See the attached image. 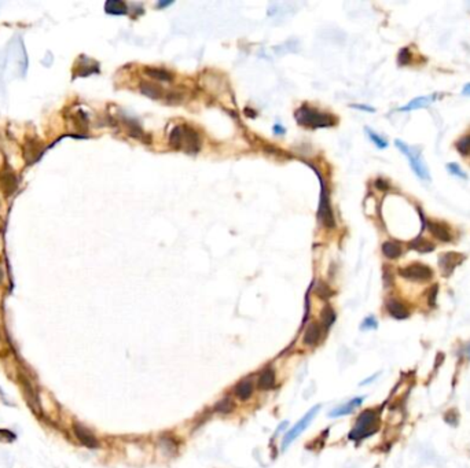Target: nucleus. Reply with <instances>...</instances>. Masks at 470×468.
Returning <instances> with one entry per match:
<instances>
[{
  "mask_svg": "<svg viewBox=\"0 0 470 468\" xmlns=\"http://www.w3.org/2000/svg\"><path fill=\"white\" fill-rule=\"evenodd\" d=\"M19 382L22 384V388H24V394L28 402L30 404V407L33 408L34 411H39V397L36 392H34L33 386H32V383L29 380L28 378H25L24 375H21L19 376Z\"/></svg>",
  "mask_w": 470,
  "mask_h": 468,
  "instance_id": "f8f14e48",
  "label": "nucleus"
},
{
  "mask_svg": "<svg viewBox=\"0 0 470 468\" xmlns=\"http://www.w3.org/2000/svg\"><path fill=\"white\" fill-rule=\"evenodd\" d=\"M275 384V372L272 368L264 369L257 379V387L260 390H270Z\"/></svg>",
  "mask_w": 470,
  "mask_h": 468,
  "instance_id": "a211bd4d",
  "label": "nucleus"
},
{
  "mask_svg": "<svg viewBox=\"0 0 470 468\" xmlns=\"http://www.w3.org/2000/svg\"><path fill=\"white\" fill-rule=\"evenodd\" d=\"M463 260H465V257L459 254V253L448 251V253H444L443 255H440L439 265H440L444 276H450L452 274V270L455 269V266H458Z\"/></svg>",
  "mask_w": 470,
  "mask_h": 468,
  "instance_id": "1a4fd4ad",
  "label": "nucleus"
},
{
  "mask_svg": "<svg viewBox=\"0 0 470 468\" xmlns=\"http://www.w3.org/2000/svg\"><path fill=\"white\" fill-rule=\"evenodd\" d=\"M462 92H463V94H465V95H470V83H469V84H466L465 87H463V90H462Z\"/></svg>",
  "mask_w": 470,
  "mask_h": 468,
  "instance_id": "e433bc0d",
  "label": "nucleus"
},
{
  "mask_svg": "<svg viewBox=\"0 0 470 468\" xmlns=\"http://www.w3.org/2000/svg\"><path fill=\"white\" fill-rule=\"evenodd\" d=\"M320 317H322L323 326L326 327V328H330L333 323L336 322V312H334V310H333V309L330 306H326L322 310V315H320Z\"/></svg>",
  "mask_w": 470,
  "mask_h": 468,
  "instance_id": "393cba45",
  "label": "nucleus"
},
{
  "mask_svg": "<svg viewBox=\"0 0 470 468\" xmlns=\"http://www.w3.org/2000/svg\"><path fill=\"white\" fill-rule=\"evenodd\" d=\"M253 393V386L252 382L250 380H242L241 383H238L237 387H235V396H237L239 400H247V398L252 396Z\"/></svg>",
  "mask_w": 470,
  "mask_h": 468,
  "instance_id": "b1692460",
  "label": "nucleus"
},
{
  "mask_svg": "<svg viewBox=\"0 0 470 468\" xmlns=\"http://www.w3.org/2000/svg\"><path fill=\"white\" fill-rule=\"evenodd\" d=\"M437 290H439V286L437 284H433L430 290L427 291V301L430 305H435L436 302V295H437Z\"/></svg>",
  "mask_w": 470,
  "mask_h": 468,
  "instance_id": "2f4dec72",
  "label": "nucleus"
},
{
  "mask_svg": "<svg viewBox=\"0 0 470 468\" xmlns=\"http://www.w3.org/2000/svg\"><path fill=\"white\" fill-rule=\"evenodd\" d=\"M322 338V327L318 323H311L304 332V343L307 346H315Z\"/></svg>",
  "mask_w": 470,
  "mask_h": 468,
  "instance_id": "4468645a",
  "label": "nucleus"
},
{
  "mask_svg": "<svg viewBox=\"0 0 470 468\" xmlns=\"http://www.w3.org/2000/svg\"><path fill=\"white\" fill-rule=\"evenodd\" d=\"M456 150L461 152L462 155H469L470 154V135L463 136L456 143Z\"/></svg>",
  "mask_w": 470,
  "mask_h": 468,
  "instance_id": "bb28decb",
  "label": "nucleus"
},
{
  "mask_svg": "<svg viewBox=\"0 0 470 468\" xmlns=\"http://www.w3.org/2000/svg\"><path fill=\"white\" fill-rule=\"evenodd\" d=\"M274 131H275V133H285V128H282L280 125H275Z\"/></svg>",
  "mask_w": 470,
  "mask_h": 468,
  "instance_id": "c9c22d12",
  "label": "nucleus"
},
{
  "mask_svg": "<svg viewBox=\"0 0 470 468\" xmlns=\"http://www.w3.org/2000/svg\"><path fill=\"white\" fill-rule=\"evenodd\" d=\"M397 62H399L400 66H406V65H409L410 62H411V52H410L409 48L400 50L399 57H397Z\"/></svg>",
  "mask_w": 470,
  "mask_h": 468,
  "instance_id": "c85d7f7f",
  "label": "nucleus"
},
{
  "mask_svg": "<svg viewBox=\"0 0 470 468\" xmlns=\"http://www.w3.org/2000/svg\"><path fill=\"white\" fill-rule=\"evenodd\" d=\"M399 275L402 278L411 282H427L433 278V270L421 262H414V264L400 268Z\"/></svg>",
  "mask_w": 470,
  "mask_h": 468,
  "instance_id": "0eeeda50",
  "label": "nucleus"
},
{
  "mask_svg": "<svg viewBox=\"0 0 470 468\" xmlns=\"http://www.w3.org/2000/svg\"><path fill=\"white\" fill-rule=\"evenodd\" d=\"M394 144H396V147L399 148L400 151L403 152L404 155L409 158L411 169H413L414 173H415L419 179H422V180L430 179V176H429V170H427L426 165H425V162H423L422 157H421V154H419V150H417L415 147L407 146V144H406L404 142H402V140H396Z\"/></svg>",
  "mask_w": 470,
  "mask_h": 468,
  "instance_id": "7ed1b4c3",
  "label": "nucleus"
},
{
  "mask_svg": "<svg viewBox=\"0 0 470 468\" xmlns=\"http://www.w3.org/2000/svg\"><path fill=\"white\" fill-rule=\"evenodd\" d=\"M366 132H367V135H369V137H370L371 142L374 143L375 146L378 147V148H386V147H388V142L385 140L384 137L380 136V135H377L374 131H371L370 128H366Z\"/></svg>",
  "mask_w": 470,
  "mask_h": 468,
  "instance_id": "a878e982",
  "label": "nucleus"
},
{
  "mask_svg": "<svg viewBox=\"0 0 470 468\" xmlns=\"http://www.w3.org/2000/svg\"><path fill=\"white\" fill-rule=\"evenodd\" d=\"M319 411H320V405H315L312 409H309V411L305 413V416L303 417L301 420L297 421V424H296L292 430H289L286 433L285 438H283V444H282V448H283V449H286L300 434H303V433L308 428L309 424H311L313 419L316 417Z\"/></svg>",
  "mask_w": 470,
  "mask_h": 468,
  "instance_id": "423d86ee",
  "label": "nucleus"
},
{
  "mask_svg": "<svg viewBox=\"0 0 470 468\" xmlns=\"http://www.w3.org/2000/svg\"><path fill=\"white\" fill-rule=\"evenodd\" d=\"M440 95L439 94H432V95H427V96H419V98H415L410 102L409 104H406L403 107H400V111H411V110H417L419 107H425L427 104L433 103L435 100L439 98Z\"/></svg>",
  "mask_w": 470,
  "mask_h": 468,
  "instance_id": "2eb2a0df",
  "label": "nucleus"
},
{
  "mask_svg": "<svg viewBox=\"0 0 470 468\" xmlns=\"http://www.w3.org/2000/svg\"><path fill=\"white\" fill-rule=\"evenodd\" d=\"M296 120L300 125L309 128H326L336 124V117L329 113H320L313 107L301 106L296 111Z\"/></svg>",
  "mask_w": 470,
  "mask_h": 468,
  "instance_id": "f03ea898",
  "label": "nucleus"
},
{
  "mask_svg": "<svg viewBox=\"0 0 470 468\" xmlns=\"http://www.w3.org/2000/svg\"><path fill=\"white\" fill-rule=\"evenodd\" d=\"M144 73L149 77H152V79L158 81H172V79H173L172 73H169L168 70H164V69H158V67H146Z\"/></svg>",
  "mask_w": 470,
  "mask_h": 468,
  "instance_id": "5701e85b",
  "label": "nucleus"
},
{
  "mask_svg": "<svg viewBox=\"0 0 470 468\" xmlns=\"http://www.w3.org/2000/svg\"><path fill=\"white\" fill-rule=\"evenodd\" d=\"M234 409V404L230 400H223V401H220V404L218 405V411L219 412H223V413H228V412H231Z\"/></svg>",
  "mask_w": 470,
  "mask_h": 468,
  "instance_id": "c756f323",
  "label": "nucleus"
},
{
  "mask_svg": "<svg viewBox=\"0 0 470 468\" xmlns=\"http://www.w3.org/2000/svg\"><path fill=\"white\" fill-rule=\"evenodd\" d=\"M3 276H5V274H3V269L0 268V283H2V280H3Z\"/></svg>",
  "mask_w": 470,
  "mask_h": 468,
  "instance_id": "58836bf2",
  "label": "nucleus"
},
{
  "mask_svg": "<svg viewBox=\"0 0 470 468\" xmlns=\"http://www.w3.org/2000/svg\"><path fill=\"white\" fill-rule=\"evenodd\" d=\"M352 107H353V109L363 110V111H369V113H374V111H375L374 107H370V106H366V104H352Z\"/></svg>",
  "mask_w": 470,
  "mask_h": 468,
  "instance_id": "f704fd0d",
  "label": "nucleus"
},
{
  "mask_svg": "<svg viewBox=\"0 0 470 468\" xmlns=\"http://www.w3.org/2000/svg\"><path fill=\"white\" fill-rule=\"evenodd\" d=\"M316 170V169H315ZM316 173L320 180V204H319V220L322 222L324 227L328 228H334L336 227V221H334V214H333L332 205H330V197H329V189L328 185L324 183V180L322 179V176L316 170Z\"/></svg>",
  "mask_w": 470,
  "mask_h": 468,
  "instance_id": "39448f33",
  "label": "nucleus"
},
{
  "mask_svg": "<svg viewBox=\"0 0 470 468\" xmlns=\"http://www.w3.org/2000/svg\"><path fill=\"white\" fill-rule=\"evenodd\" d=\"M466 353H467V356H469V357H470V343H469V345H467V347H466Z\"/></svg>",
  "mask_w": 470,
  "mask_h": 468,
  "instance_id": "ea45409f",
  "label": "nucleus"
},
{
  "mask_svg": "<svg viewBox=\"0 0 470 468\" xmlns=\"http://www.w3.org/2000/svg\"><path fill=\"white\" fill-rule=\"evenodd\" d=\"M361 328L363 330H370V328H377V320H375L374 317L370 316L366 319L363 324H361Z\"/></svg>",
  "mask_w": 470,
  "mask_h": 468,
  "instance_id": "473e14b6",
  "label": "nucleus"
},
{
  "mask_svg": "<svg viewBox=\"0 0 470 468\" xmlns=\"http://www.w3.org/2000/svg\"><path fill=\"white\" fill-rule=\"evenodd\" d=\"M361 402H363V397H357L353 398L351 401H348L347 404H344L341 407L336 408L334 411H332V413L329 415L330 417H340L344 416V415H349L352 412L355 411L359 405H361Z\"/></svg>",
  "mask_w": 470,
  "mask_h": 468,
  "instance_id": "f3484780",
  "label": "nucleus"
},
{
  "mask_svg": "<svg viewBox=\"0 0 470 468\" xmlns=\"http://www.w3.org/2000/svg\"><path fill=\"white\" fill-rule=\"evenodd\" d=\"M24 152L25 158H26V161H28L29 164H30V162H34L39 157L42 155V142L34 140V139H29V140H26V143H25Z\"/></svg>",
  "mask_w": 470,
  "mask_h": 468,
  "instance_id": "ddd939ff",
  "label": "nucleus"
},
{
  "mask_svg": "<svg viewBox=\"0 0 470 468\" xmlns=\"http://www.w3.org/2000/svg\"><path fill=\"white\" fill-rule=\"evenodd\" d=\"M375 187H377L378 189H382V191H386V189L389 188V184H388L385 180L378 179L377 181H375Z\"/></svg>",
  "mask_w": 470,
  "mask_h": 468,
  "instance_id": "72a5a7b5",
  "label": "nucleus"
},
{
  "mask_svg": "<svg viewBox=\"0 0 470 468\" xmlns=\"http://www.w3.org/2000/svg\"><path fill=\"white\" fill-rule=\"evenodd\" d=\"M409 247L411 250L417 251V253H421V254H425V253H430V251L435 250V245H433L432 242H429L425 238H415L413 241L409 243Z\"/></svg>",
  "mask_w": 470,
  "mask_h": 468,
  "instance_id": "6ab92c4d",
  "label": "nucleus"
},
{
  "mask_svg": "<svg viewBox=\"0 0 470 468\" xmlns=\"http://www.w3.org/2000/svg\"><path fill=\"white\" fill-rule=\"evenodd\" d=\"M316 294H318L320 298H329V295L332 294V291L329 290V287L324 283H319L318 287H316Z\"/></svg>",
  "mask_w": 470,
  "mask_h": 468,
  "instance_id": "7c9ffc66",
  "label": "nucleus"
},
{
  "mask_svg": "<svg viewBox=\"0 0 470 468\" xmlns=\"http://www.w3.org/2000/svg\"><path fill=\"white\" fill-rule=\"evenodd\" d=\"M447 170H448L450 173H452L454 176H456V177H461V179H463V180L467 179V175H466L465 172L461 169V166L458 165V164H455V162L447 164Z\"/></svg>",
  "mask_w": 470,
  "mask_h": 468,
  "instance_id": "cd10ccee",
  "label": "nucleus"
},
{
  "mask_svg": "<svg viewBox=\"0 0 470 468\" xmlns=\"http://www.w3.org/2000/svg\"><path fill=\"white\" fill-rule=\"evenodd\" d=\"M386 309H388L390 316L394 317V319L403 320V319L409 317V309L404 306L400 301H397V299H389L386 302Z\"/></svg>",
  "mask_w": 470,
  "mask_h": 468,
  "instance_id": "dca6fc26",
  "label": "nucleus"
},
{
  "mask_svg": "<svg viewBox=\"0 0 470 468\" xmlns=\"http://www.w3.org/2000/svg\"><path fill=\"white\" fill-rule=\"evenodd\" d=\"M382 253L386 258H389V260H394V258H399L403 250H402V246H400L399 242H393V241H388L384 242V245H382Z\"/></svg>",
  "mask_w": 470,
  "mask_h": 468,
  "instance_id": "412c9836",
  "label": "nucleus"
},
{
  "mask_svg": "<svg viewBox=\"0 0 470 468\" xmlns=\"http://www.w3.org/2000/svg\"><path fill=\"white\" fill-rule=\"evenodd\" d=\"M378 430V423H377V415L374 411H365L360 416L357 417L356 427L351 431L349 438L351 440H360L365 437L374 434Z\"/></svg>",
  "mask_w": 470,
  "mask_h": 468,
  "instance_id": "20e7f679",
  "label": "nucleus"
},
{
  "mask_svg": "<svg viewBox=\"0 0 470 468\" xmlns=\"http://www.w3.org/2000/svg\"><path fill=\"white\" fill-rule=\"evenodd\" d=\"M18 187V179L13 170L10 169L9 166H3L0 169V191L6 195L10 197L15 192V189Z\"/></svg>",
  "mask_w": 470,
  "mask_h": 468,
  "instance_id": "6e6552de",
  "label": "nucleus"
},
{
  "mask_svg": "<svg viewBox=\"0 0 470 468\" xmlns=\"http://www.w3.org/2000/svg\"><path fill=\"white\" fill-rule=\"evenodd\" d=\"M104 11L107 14L113 15H124L128 13V7L127 5L121 2V0H107L104 3Z\"/></svg>",
  "mask_w": 470,
  "mask_h": 468,
  "instance_id": "aec40b11",
  "label": "nucleus"
},
{
  "mask_svg": "<svg viewBox=\"0 0 470 468\" xmlns=\"http://www.w3.org/2000/svg\"><path fill=\"white\" fill-rule=\"evenodd\" d=\"M73 433L76 435L77 440L80 441L81 445H84L87 448H91V449L98 448L99 442H98V440L95 438V435L92 434V433L83 424L75 423V424H73Z\"/></svg>",
  "mask_w": 470,
  "mask_h": 468,
  "instance_id": "9d476101",
  "label": "nucleus"
},
{
  "mask_svg": "<svg viewBox=\"0 0 470 468\" xmlns=\"http://www.w3.org/2000/svg\"><path fill=\"white\" fill-rule=\"evenodd\" d=\"M168 5H172V2H160V3H158V5H157V7H158V9H162V7H165V6H168Z\"/></svg>",
  "mask_w": 470,
  "mask_h": 468,
  "instance_id": "4c0bfd02",
  "label": "nucleus"
},
{
  "mask_svg": "<svg viewBox=\"0 0 470 468\" xmlns=\"http://www.w3.org/2000/svg\"><path fill=\"white\" fill-rule=\"evenodd\" d=\"M139 88H140V92H142L143 95H146L150 99H160L162 96L161 87L153 84V83L143 81V83H140V85H139Z\"/></svg>",
  "mask_w": 470,
  "mask_h": 468,
  "instance_id": "4be33fe9",
  "label": "nucleus"
},
{
  "mask_svg": "<svg viewBox=\"0 0 470 468\" xmlns=\"http://www.w3.org/2000/svg\"><path fill=\"white\" fill-rule=\"evenodd\" d=\"M427 229L430 231L433 237L439 239L440 242H444V243H448V242L451 241V233H450V228L447 227L446 224H443V222H433V221H427L426 222Z\"/></svg>",
  "mask_w": 470,
  "mask_h": 468,
  "instance_id": "9b49d317",
  "label": "nucleus"
},
{
  "mask_svg": "<svg viewBox=\"0 0 470 468\" xmlns=\"http://www.w3.org/2000/svg\"><path fill=\"white\" fill-rule=\"evenodd\" d=\"M169 144L176 150L187 154H195L200 151L201 139L194 129L187 125H177L172 129L169 135Z\"/></svg>",
  "mask_w": 470,
  "mask_h": 468,
  "instance_id": "f257e3e1",
  "label": "nucleus"
}]
</instances>
